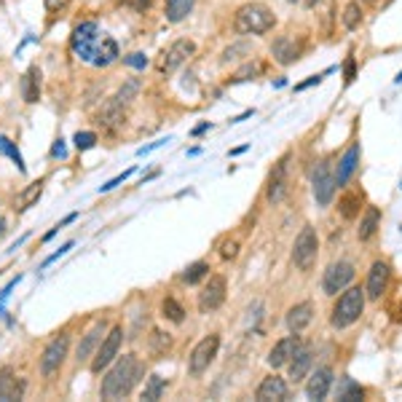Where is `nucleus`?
I'll list each match as a JSON object with an SVG mask.
<instances>
[{
	"mask_svg": "<svg viewBox=\"0 0 402 402\" xmlns=\"http://www.w3.org/2000/svg\"><path fill=\"white\" fill-rule=\"evenodd\" d=\"M360 204H362L360 190H348V193H343L341 201H338V209L343 214V220H354V217L360 214Z\"/></svg>",
	"mask_w": 402,
	"mask_h": 402,
	"instance_id": "28",
	"label": "nucleus"
},
{
	"mask_svg": "<svg viewBox=\"0 0 402 402\" xmlns=\"http://www.w3.org/2000/svg\"><path fill=\"white\" fill-rule=\"evenodd\" d=\"M67 250H73V241H67V244H62V247H59V252H54L51 257H46V260H43V266L40 268H46V266H51L54 260H56V257H62V255L67 252Z\"/></svg>",
	"mask_w": 402,
	"mask_h": 402,
	"instance_id": "47",
	"label": "nucleus"
},
{
	"mask_svg": "<svg viewBox=\"0 0 402 402\" xmlns=\"http://www.w3.org/2000/svg\"><path fill=\"white\" fill-rule=\"evenodd\" d=\"M137 92H140V80H126V83L121 86L118 94H116L113 99H116V102H121V105L126 107V105H129V102H132V99H134V97H137Z\"/></svg>",
	"mask_w": 402,
	"mask_h": 402,
	"instance_id": "36",
	"label": "nucleus"
},
{
	"mask_svg": "<svg viewBox=\"0 0 402 402\" xmlns=\"http://www.w3.org/2000/svg\"><path fill=\"white\" fill-rule=\"evenodd\" d=\"M357 161H360V142H354V145L341 156V161H338V172H335L338 185H346L348 180H351V174L357 169Z\"/></svg>",
	"mask_w": 402,
	"mask_h": 402,
	"instance_id": "22",
	"label": "nucleus"
},
{
	"mask_svg": "<svg viewBox=\"0 0 402 402\" xmlns=\"http://www.w3.org/2000/svg\"><path fill=\"white\" fill-rule=\"evenodd\" d=\"M105 330H107L105 319H99V322H94L92 330L83 335V341L78 343V351H75V360H78V365L89 360L92 354H97V348H99L102 338H105Z\"/></svg>",
	"mask_w": 402,
	"mask_h": 402,
	"instance_id": "18",
	"label": "nucleus"
},
{
	"mask_svg": "<svg viewBox=\"0 0 402 402\" xmlns=\"http://www.w3.org/2000/svg\"><path fill=\"white\" fill-rule=\"evenodd\" d=\"M169 346H172V338H169V333L153 330V335H150V354H153V357H161V354H164Z\"/></svg>",
	"mask_w": 402,
	"mask_h": 402,
	"instance_id": "34",
	"label": "nucleus"
},
{
	"mask_svg": "<svg viewBox=\"0 0 402 402\" xmlns=\"http://www.w3.org/2000/svg\"><path fill=\"white\" fill-rule=\"evenodd\" d=\"M70 0H46V8L49 11H59V8H65Z\"/></svg>",
	"mask_w": 402,
	"mask_h": 402,
	"instance_id": "49",
	"label": "nucleus"
},
{
	"mask_svg": "<svg viewBox=\"0 0 402 402\" xmlns=\"http://www.w3.org/2000/svg\"><path fill=\"white\" fill-rule=\"evenodd\" d=\"M121 3H126V6H132L134 11H147V8L153 6V0H121Z\"/></svg>",
	"mask_w": 402,
	"mask_h": 402,
	"instance_id": "46",
	"label": "nucleus"
},
{
	"mask_svg": "<svg viewBox=\"0 0 402 402\" xmlns=\"http://www.w3.org/2000/svg\"><path fill=\"white\" fill-rule=\"evenodd\" d=\"M354 279V266L341 260V263H333V266L324 271V279H322V287L327 295H338L343 293L348 284Z\"/></svg>",
	"mask_w": 402,
	"mask_h": 402,
	"instance_id": "11",
	"label": "nucleus"
},
{
	"mask_svg": "<svg viewBox=\"0 0 402 402\" xmlns=\"http://www.w3.org/2000/svg\"><path fill=\"white\" fill-rule=\"evenodd\" d=\"M196 51V43L188 38H180L174 40L172 46H166L159 56V73H174L180 65H185L188 56H193Z\"/></svg>",
	"mask_w": 402,
	"mask_h": 402,
	"instance_id": "7",
	"label": "nucleus"
},
{
	"mask_svg": "<svg viewBox=\"0 0 402 402\" xmlns=\"http://www.w3.org/2000/svg\"><path fill=\"white\" fill-rule=\"evenodd\" d=\"M314 319V306L303 300V303H295L290 311H287V327H290V333H303L308 324Z\"/></svg>",
	"mask_w": 402,
	"mask_h": 402,
	"instance_id": "21",
	"label": "nucleus"
},
{
	"mask_svg": "<svg viewBox=\"0 0 402 402\" xmlns=\"http://www.w3.org/2000/svg\"><path fill=\"white\" fill-rule=\"evenodd\" d=\"M287 3H298V6H306V8H314L319 0H287Z\"/></svg>",
	"mask_w": 402,
	"mask_h": 402,
	"instance_id": "51",
	"label": "nucleus"
},
{
	"mask_svg": "<svg viewBox=\"0 0 402 402\" xmlns=\"http://www.w3.org/2000/svg\"><path fill=\"white\" fill-rule=\"evenodd\" d=\"M164 391H166V378H161V375H150L145 389H142V400L156 402V400H161V394H164Z\"/></svg>",
	"mask_w": 402,
	"mask_h": 402,
	"instance_id": "30",
	"label": "nucleus"
},
{
	"mask_svg": "<svg viewBox=\"0 0 402 402\" xmlns=\"http://www.w3.org/2000/svg\"><path fill=\"white\" fill-rule=\"evenodd\" d=\"M362 25V6L357 0H351L346 3V8H343V27L346 30H357Z\"/></svg>",
	"mask_w": 402,
	"mask_h": 402,
	"instance_id": "33",
	"label": "nucleus"
},
{
	"mask_svg": "<svg viewBox=\"0 0 402 402\" xmlns=\"http://www.w3.org/2000/svg\"><path fill=\"white\" fill-rule=\"evenodd\" d=\"M226 293H228V281L223 274H214L209 276V281L204 284V290L199 295V311L201 314H212L217 308L226 303Z\"/></svg>",
	"mask_w": 402,
	"mask_h": 402,
	"instance_id": "8",
	"label": "nucleus"
},
{
	"mask_svg": "<svg viewBox=\"0 0 402 402\" xmlns=\"http://www.w3.org/2000/svg\"><path fill=\"white\" fill-rule=\"evenodd\" d=\"M287 169H290V159H284L271 169V177H268V188H266V196L271 204H279L287 193Z\"/></svg>",
	"mask_w": 402,
	"mask_h": 402,
	"instance_id": "15",
	"label": "nucleus"
},
{
	"mask_svg": "<svg viewBox=\"0 0 402 402\" xmlns=\"http://www.w3.org/2000/svg\"><path fill=\"white\" fill-rule=\"evenodd\" d=\"M22 97H25V102H38L40 99V70L38 67H30L25 73V78H22Z\"/></svg>",
	"mask_w": 402,
	"mask_h": 402,
	"instance_id": "27",
	"label": "nucleus"
},
{
	"mask_svg": "<svg viewBox=\"0 0 402 402\" xmlns=\"http://www.w3.org/2000/svg\"><path fill=\"white\" fill-rule=\"evenodd\" d=\"M365 397V391H362L351 378H343V389L338 391V400L341 402H354V400H362Z\"/></svg>",
	"mask_w": 402,
	"mask_h": 402,
	"instance_id": "37",
	"label": "nucleus"
},
{
	"mask_svg": "<svg viewBox=\"0 0 402 402\" xmlns=\"http://www.w3.org/2000/svg\"><path fill=\"white\" fill-rule=\"evenodd\" d=\"M306 49V40L295 38V35H279V38L271 43V54L279 65H293L300 59V54Z\"/></svg>",
	"mask_w": 402,
	"mask_h": 402,
	"instance_id": "12",
	"label": "nucleus"
},
{
	"mask_svg": "<svg viewBox=\"0 0 402 402\" xmlns=\"http://www.w3.org/2000/svg\"><path fill=\"white\" fill-rule=\"evenodd\" d=\"M255 397H257V402H281L287 397V381L279 378V375H268V378L260 381Z\"/></svg>",
	"mask_w": 402,
	"mask_h": 402,
	"instance_id": "19",
	"label": "nucleus"
},
{
	"mask_svg": "<svg viewBox=\"0 0 402 402\" xmlns=\"http://www.w3.org/2000/svg\"><path fill=\"white\" fill-rule=\"evenodd\" d=\"M3 233H6V220L0 217V236H3Z\"/></svg>",
	"mask_w": 402,
	"mask_h": 402,
	"instance_id": "53",
	"label": "nucleus"
},
{
	"mask_svg": "<svg viewBox=\"0 0 402 402\" xmlns=\"http://www.w3.org/2000/svg\"><path fill=\"white\" fill-rule=\"evenodd\" d=\"M317 252H319V236L314 226H303L293 247V263L300 271H311V266L317 263Z\"/></svg>",
	"mask_w": 402,
	"mask_h": 402,
	"instance_id": "4",
	"label": "nucleus"
},
{
	"mask_svg": "<svg viewBox=\"0 0 402 402\" xmlns=\"http://www.w3.org/2000/svg\"><path fill=\"white\" fill-rule=\"evenodd\" d=\"M362 308H365V290L362 287H346L343 295L338 298V303L333 306V314H330L333 327L343 330L348 324H354L362 317Z\"/></svg>",
	"mask_w": 402,
	"mask_h": 402,
	"instance_id": "3",
	"label": "nucleus"
},
{
	"mask_svg": "<svg viewBox=\"0 0 402 402\" xmlns=\"http://www.w3.org/2000/svg\"><path fill=\"white\" fill-rule=\"evenodd\" d=\"M274 27H276V16L263 3H244L233 16V30L239 35H263Z\"/></svg>",
	"mask_w": 402,
	"mask_h": 402,
	"instance_id": "2",
	"label": "nucleus"
},
{
	"mask_svg": "<svg viewBox=\"0 0 402 402\" xmlns=\"http://www.w3.org/2000/svg\"><path fill=\"white\" fill-rule=\"evenodd\" d=\"M217 348H220V335L217 333L201 338L199 343H196V348L190 351V357H188V370H190L193 375H201L214 362Z\"/></svg>",
	"mask_w": 402,
	"mask_h": 402,
	"instance_id": "5",
	"label": "nucleus"
},
{
	"mask_svg": "<svg viewBox=\"0 0 402 402\" xmlns=\"http://www.w3.org/2000/svg\"><path fill=\"white\" fill-rule=\"evenodd\" d=\"M378 228H381V209H378V207H367L365 214L360 217V228H357L360 241H370Z\"/></svg>",
	"mask_w": 402,
	"mask_h": 402,
	"instance_id": "24",
	"label": "nucleus"
},
{
	"mask_svg": "<svg viewBox=\"0 0 402 402\" xmlns=\"http://www.w3.org/2000/svg\"><path fill=\"white\" fill-rule=\"evenodd\" d=\"M121 121H123V105L116 102V99H110V102L99 110V116H97V123H99L102 129H116Z\"/></svg>",
	"mask_w": 402,
	"mask_h": 402,
	"instance_id": "25",
	"label": "nucleus"
},
{
	"mask_svg": "<svg viewBox=\"0 0 402 402\" xmlns=\"http://www.w3.org/2000/svg\"><path fill=\"white\" fill-rule=\"evenodd\" d=\"M97 145V134L94 132H78L75 134V147L78 150H89V147Z\"/></svg>",
	"mask_w": 402,
	"mask_h": 402,
	"instance_id": "40",
	"label": "nucleus"
},
{
	"mask_svg": "<svg viewBox=\"0 0 402 402\" xmlns=\"http://www.w3.org/2000/svg\"><path fill=\"white\" fill-rule=\"evenodd\" d=\"M118 46L113 38H102V43H97V54H94V67H107L118 59Z\"/></svg>",
	"mask_w": 402,
	"mask_h": 402,
	"instance_id": "26",
	"label": "nucleus"
},
{
	"mask_svg": "<svg viewBox=\"0 0 402 402\" xmlns=\"http://www.w3.org/2000/svg\"><path fill=\"white\" fill-rule=\"evenodd\" d=\"M67 348H70V335L67 333H59L49 346L43 348V357H40L43 378H51L54 373H59V367H62V362L67 357Z\"/></svg>",
	"mask_w": 402,
	"mask_h": 402,
	"instance_id": "6",
	"label": "nucleus"
},
{
	"mask_svg": "<svg viewBox=\"0 0 402 402\" xmlns=\"http://www.w3.org/2000/svg\"><path fill=\"white\" fill-rule=\"evenodd\" d=\"M298 346H300L298 333L281 338L279 343H274V348L268 351V365H271V367H284V365H290V360H293V354L298 351Z\"/></svg>",
	"mask_w": 402,
	"mask_h": 402,
	"instance_id": "16",
	"label": "nucleus"
},
{
	"mask_svg": "<svg viewBox=\"0 0 402 402\" xmlns=\"http://www.w3.org/2000/svg\"><path fill=\"white\" fill-rule=\"evenodd\" d=\"M343 75H346V83L354 80L357 75V65H354V56H346V62H343Z\"/></svg>",
	"mask_w": 402,
	"mask_h": 402,
	"instance_id": "45",
	"label": "nucleus"
},
{
	"mask_svg": "<svg viewBox=\"0 0 402 402\" xmlns=\"http://www.w3.org/2000/svg\"><path fill=\"white\" fill-rule=\"evenodd\" d=\"M319 80H322V75H311V78H308V80H303V83H298L295 89H298V92H303V89H308V86H314V83H319Z\"/></svg>",
	"mask_w": 402,
	"mask_h": 402,
	"instance_id": "50",
	"label": "nucleus"
},
{
	"mask_svg": "<svg viewBox=\"0 0 402 402\" xmlns=\"http://www.w3.org/2000/svg\"><path fill=\"white\" fill-rule=\"evenodd\" d=\"M161 314H164V319L174 322V324H180V322L185 319V308L180 306L174 298H166V300L161 303Z\"/></svg>",
	"mask_w": 402,
	"mask_h": 402,
	"instance_id": "31",
	"label": "nucleus"
},
{
	"mask_svg": "<svg viewBox=\"0 0 402 402\" xmlns=\"http://www.w3.org/2000/svg\"><path fill=\"white\" fill-rule=\"evenodd\" d=\"M123 62H126L129 67H134V70H145L147 56L145 54H140V51H134V54H129V56H123Z\"/></svg>",
	"mask_w": 402,
	"mask_h": 402,
	"instance_id": "41",
	"label": "nucleus"
},
{
	"mask_svg": "<svg viewBox=\"0 0 402 402\" xmlns=\"http://www.w3.org/2000/svg\"><path fill=\"white\" fill-rule=\"evenodd\" d=\"M239 54H250V46H247V43H236V46H231V49H226V54H223V62H231V59H239Z\"/></svg>",
	"mask_w": 402,
	"mask_h": 402,
	"instance_id": "42",
	"label": "nucleus"
},
{
	"mask_svg": "<svg viewBox=\"0 0 402 402\" xmlns=\"http://www.w3.org/2000/svg\"><path fill=\"white\" fill-rule=\"evenodd\" d=\"M132 174H134V169H126V172H123V174H118V177H113V180H107V183H105V185H102V188H99V190H113V188H116V185H121V183H123L126 177H132Z\"/></svg>",
	"mask_w": 402,
	"mask_h": 402,
	"instance_id": "44",
	"label": "nucleus"
},
{
	"mask_svg": "<svg viewBox=\"0 0 402 402\" xmlns=\"http://www.w3.org/2000/svg\"><path fill=\"white\" fill-rule=\"evenodd\" d=\"M73 51L78 54L83 62H94V54H97V22H83L75 27L73 32Z\"/></svg>",
	"mask_w": 402,
	"mask_h": 402,
	"instance_id": "10",
	"label": "nucleus"
},
{
	"mask_svg": "<svg viewBox=\"0 0 402 402\" xmlns=\"http://www.w3.org/2000/svg\"><path fill=\"white\" fill-rule=\"evenodd\" d=\"M43 185H46L43 180H35V183H30V185L22 190V196H19V207H22V209L32 207V204L40 199V193H43Z\"/></svg>",
	"mask_w": 402,
	"mask_h": 402,
	"instance_id": "32",
	"label": "nucleus"
},
{
	"mask_svg": "<svg viewBox=\"0 0 402 402\" xmlns=\"http://www.w3.org/2000/svg\"><path fill=\"white\" fill-rule=\"evenodd\" d=\"M121 341H123V327H110L107 335L102 338V343L97 348V354H94L92 360V370L94 373H102V367H107L110 362L118 357V348H121Z\"/></svg>",
	"mask_w": 402,
	"mask_h": 402,
	"instance_id": "9",
	"label": "nucleus"
},
{
	"mask_svg": "<svg viewBox=\"0 0 402 402\" xmlns=\"http://www.w3.org/2000/svg\"><path fill=\"white\" fill-rule=\"evenodd\" d=\"M311 346H298V351L293 354V360H290V378L293 381H303L311 370Z\"/></svg>",
	"mask_w": 402,
	"mask_h": 402,
	"instance_id": "23",
	"label": "nucleus"
},
{
	"mask_svg": "<svg viewBox=\"0 0 402 402\" xmlns=\"http://www.w3.org/2000/svg\"><path fill=\"white\" fill-rule=\"evenodd\" d=\"M330 386H333V367L322 365V367H317V370L311 373V378H308V384H306L308 400H324Z\"/></svg>",
	"mask_w": 402,
	"mask_h": 402,
	"instance_id": "17",
	"label": "nucleus"
},
{
	"mask_svg": "<svg viewBox=\"0 0 402 402\" xmlns=\"http://www.w3.org/2000/svg\"><path fill=\"white\" fill-rule=\"evenodd\" d=\"M207 274H209V263L199 260V263L188 266V271L183 274V281H185V284H196V281H201L204 276H207Z\"/></svg>",
	"mask_w": 402,
	"mask_h": 402,
	"instance_id": "35",
	"label": "nucleus"
},
{
	"mask_svg": "<svg viewBox=\"0 0 402 402\" xmlns=\"http://www.w3.org/2000/svg\"><path fill=\"white\" fill-rule=\"evenodd\" d=\"M193 3L196 0H166V8H164V13H166V19L169 22H183L188 13H190V8H193Z\"/></svg>",
	"mask_w": 402,
	"mask_h": 402,
	"instance_id": "29",
	"label": "nucleus"
},
{
	"mask_svg": "<svg viewBox=\"0 0 402 402\" xmlns=\"http://www.w3.org/2000/svg\"><path fill=\"white\" fill-rule=\"evenodd\" d=\"M51 156L54 159H65L67 156V147H65V140H56L51 147Z\"/></svg>",
	"mask_w": 402,
	"mask_h": 402,
	"instance_id": "48",
	"label": "nucleus"
},
{
	"mask_svg": "<svg viewBox=\"0 0 402 402\" xmlns=\"http://www.w3.org/2000/svg\"><path fill=\"white\" fill-rule=\"evenodd\" d=\"M207 129H209V123H201V126H196V129H193V134H204Z\"/></svg>",
	"mask_w": 402,
	"mask_h": 402,
	"instance_id": "52",
	"label": "nucleus"
},
{
	"mask_svg": "<svg viewBox=\"0 0 402 402\" xmlns=\"http://www.w3.org/2000/svg\"><path fill=\"white\" fill-rule=\"evenodd\" d=\"M140 375H142V362H140L137 354L118 357V362L102 378V386H99L102 400H121V397H126L134 389V384L140 381Z\"/></svg>",
	"mask_w": 402,
	"mask_h": 402,
	"instance_id": "1",
	"label": "nucleus"
},
{
	"mask_svg": "<svg viewBox=\"0 0 402 402\" xmlns=\"http://www.w3.org/2000/svg\"><path fill=\"white\" fill-rule=\"evenodd\" d=\"M0 150L3 153H8L13 161H16V166H19V172H25V161H22V156H19V150L11 145V140L8 137H0Z\"/></svg>",
	"mask_w": 402,
	"mask_h": 402,
	"instance_id": "39",
	"label": "nucleus"
},
{
	"mask_svg": "<svg viewBox=\"0 0 402 402\" xmlns=\"http://www.w3.org/2000/svg\"><path fill=\"white\" fill-rule=\"evenodd\" d=\"M257 73H263V65L260 62H247V65L241 67L239 73L231 78V83H241V80H250V78H255Z\"/></svg>",
	"mask_w": 402,
	"mask_h": 402,
	"instance_id": "38",
	"label": "nucleus"
},
{
	"mask_svg": "<svg viewBox=\"0 0 402 402\" xmlns=\"http://www.w3.org/2000/svg\"><path fill=\"white\" fill-rule=\"evenodd\" d=\"M220 255H223L226 260H233V257L239 255V241H236V239L223 241V250H220Z\"/></svg>",
	"mask_w": 402,
	"mask_h": 402,
	"instance_id": "43",
	"label": "nucleus"
},
{
	"mask_svg": "<svg viewBox=\"0 0 402 402\" xmlns=\"http://www.w3.org/2000/svg\"><path fill=\"white\" fill-rule=\"evenodd\" d=\"M389 276H391V268H389V263H384V260H375L373 266H370V271H367V284H365V295H367L370 300H378L381 295L386 293Z\"/></svg>",
	"mask_w": 402,
	"mask_h": 402,
	"instance_id": "14",
	"label": "nucleus"
},
{
	"mask_svg": "<svg viewBox=\"0 0 402 402\" xmlns=\"http://www.w3.org/2000/svg\"><path fill=\"white\" fill-rule=\"evenodd\" d=\"M22 394H25V381L13 373L11 367H3L0 370V400H22Z\"/></svg>",
	"mask_w": 402,
	"mask_h": 402,
	"instance_id": "20",
	"label": "nucleus"
},
{
	"mask_svg": "<svg viewBox=\"0 0 402 402\" xmlns=\"http://www.w3.org/2000/svg\"><path fill=\"white\" fill-rule=\"evenodd\" d=\"M335 185H338V180H335V174H333V166L324 161V164H319V169L314 172V185H311L314 199H317L319 207H327V204L333 201Z\"/></svg>",
	"mask_w": 402,
	"mask_h": 402,
	"instance_id": "13",
	"label": "nucleus"
}]
</instances>
